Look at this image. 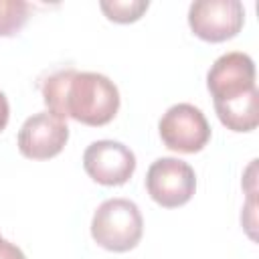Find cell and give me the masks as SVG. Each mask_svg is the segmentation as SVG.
<instances>
[{"label": "cell", "instance_id": "cell-1", "mask_svg": "<svg viewBox=\"0 0 259 259\" xmlns=\"http://www.w3.org/2000/svg\"><path fill=\"white\" fill-rule=\"evenodd\" d=\"M42 101L47 111L55 117L75 121L91 127L109 123L119 109V89L117 85L93 71H77L65 67L53 71L42 83Z\"/></svg>", "mask_w": 259, "mask_h": 259}, {"label": "cell", "instance_id": "cell-2", "mask_svg": "<svg viewBox=\"0 0 259 259\" xmlns=\"http://www.w3.org/2000/svg\"><path fill=\"white\" fill-rule=\"evenodd\" d=\"M206 89L221 123L237 134L259 125V91L255 85V63L247 53L221 55L206 73Z\"/></svg>", "mask_w": 259, "mask_h": 259}, {"label": "cell", "instance_id": "cell-3", "mask_svg": "<svg viewBox=\"0 0 259 259\" xmlns=\"http://www.w3.org/2000/svg\"><path fill=\"white\" fill-rule=\"evenodd\" d=\"M144 235V219L136 202L127 198L103 200L91 219L93 241L113 253H125L138 247Z\"/></svg>", "mask_w": 259, "mask_h": 259}, {"label": "cell", "instance_id": "cell-4", "mask_svg": "<svg viewBox=\"0 0 259 259\" xmlns=\"http://www.w3.org/2000/svg\"><path fill=\"white\" fill-rule=\"evenodd\" d=\"M146 190L156 204L178 208L192 198L196 174L192 166L180 158H158L146 172Z\"/></svg>", "mask_w": 259, "mask_h": 259}, {"label": "cell", "instance_id": "cell-5", "mask_svg": "<svg viewBox=\"0 0 259 259\" xmlns=\"http://www.w3.org/2000/svg\"><path fill=\"white\" fill-rule=\"evenodd\" d=\"M162 144L178 154H196L210 140V125L204 113L192 103H176L158 121Z\"/></svg>", "mask_w": 259, "mask_h": 259}, {"label": "cell", "instance_id": "cell-6", "mask_svg": "<svg viewBox=\"0 0 259 259\" xmlns=\"http://www.w3.org/2000/svg\"><path fill=\"white\" fill-rule=\"evenodd\" d=\"M245 8L239 0H196L188 8L190 30L206 42H225L241 32Z\"/></svg>", "mask_w": 259, "mask_h": 259}, {"label": "cell", "instance_id": "cell-7", "mask_svg": "<svg viewBox=\"0 0 259 259\" xmlns=\"http://www.w3.org/2000/svg\"><path fill=\"white\" fill-rule=\"evenodd\" d=\"M83 168L87 176L103 186H121L136 172L134 152L115 140H97L83 152Z\"/></svg>", "mask_w": 259, "mask_h": 259}, {"label": "cell", "instance_id": "cell-8", "mask_svg": "<svg viewBox=\"0 0 259 259\" xmlns=\"http://www.w3.org/2000/svg\"><path fill=\"white\" fill-rule=\"evenodd\" d=\"M69 140L67 121L55 117L49 111L30 115L18 130V152L28 160H49L63 152Z\"/></svg>", "mask_w": 259, "mask_h": 259}, {"label": "cell", "instance_id": "cell-9", "mask_svg": "<svg viewBox=\"0 0 259 259\" xmlns=\"http://www.w3.org/2000/svg\"><path fill=\"white\" fill-rule=\"evenodd\" d=\"M30 16V4L22 0H0V36H14Z\"/></svg>", "mask_w": 259, "mask_h": 259}, {"label": "cell", "instance_id": "cell-10", "mask_svg": "<svg viewBox=\"0 0 259 259\" xmlns=\"http://www.w3.org/2000/svg\"><path fill=\"white\" fill-rule=\"evenodd\" d=\"M148 0H113V2H99V8L111 22L127 24L142 18V14L148 10Z\"/></svg>", "mask_w": 259, "mask_h": 259}, {"label": "cell", "instance_id": "cell-11", "mask_svg": "<svg viewBox=\"0 0 259 259\" xmlns=\"http://www.w3.org/2000/svg\"><path fill=\"white\" fill-rule=\"evenodd\" d=\"M0 259H26V255L20 251V247H16L14 243H10V241H6V239H4Z\"/></svg>", "mask_w": 259, "mask_h": 259}, {"label": "cell", "instance_id": "cell-12", "mask_svg": "<svg viewBox=\"0 0 259 259\" xmlns=\"http://www.w3.org/2000/svg\"><path fill=\"white\" fill-rule=\"evenodd\" d=\"M8 119H10V105H8L6 95L0 91V132H4V130H6Z\"/></svg>", "mask_w": 259, "mask_h": 259}, {"label": "cell", "instance_id": "cell-13", "mask_svg": "<svg viewBox=\"0 0 259 259\" xmlns=\"http://www.w3.org/2000/svg\"><path fill=\"white\" fill-rule=\"evenodd\" d=\"M2 245H4V239H2V235H0V253H2Z\"/></svg>", "mask_w": 259, "mask_h": 259}]
</instances>
